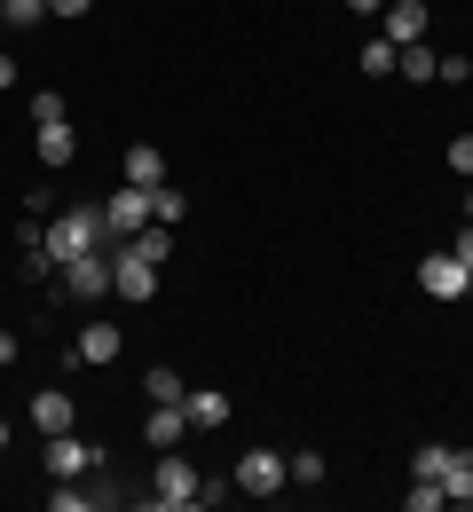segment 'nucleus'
Returning <instances> with one entry per match:
<instances>
[{
  "instance_id": "obj_11",
  "label": "nucleus",
  "mask_w": 473,
  "mask_h": 512,
  "mask_svg": "<svg viewBox=\"0 0 473 512\" xmlns=\"http://www.w3.org/2000/svg\"><path fill=\"white\" fill-rule=\"evenodd\" d=\"M182 418H190L198 434H221V426H229V394H213V386H190V394H182Z\"/></svg>"
},
{
  "instance_id": "obj_25",
  "label": "nucleus",
  "mask_w": 473,
  "mask_h": 512,
  "mask_svg": "<svg viewBox=\"0 0 473 512\" xmlns=\"http://www.w3.org/2000/svg\"><path fill=\"white\" fill-rule=\"evenodd\" d=\"M442 465H450V442H418V457H410L418 481H442Z\"/></svg>"
},
{
  "instance_id": "obj_14",
  "label": "nucleus",
  "mask_w": 473,
  "mask_h": 512,
  "mask_svg": "<svg viewBox=\"0 0 473 512\" xmlns=\"http://www.w3.org/2000/svg\"><path fill=\"white\" fill-rule=\"evenodd\" d=\"M71 363H119V323H87L79 347H71Z\"/></svg>"
},
{
  "instance_id": "obj_1",
  "label": "nucleus",
  "mask_w": 473,
  "mask_h": 512,
  "mask_svg": "<svg viewBox=\"0 0 473 512\" xmlns=\"http://www.w3.org/2000/svg\"><path fill=\"white\" fill-rule=\"evenodd\" d=\"M40 253L64 268V260H79V253H119V245H111V229H103V205H71V213H56V221H48Z\"/></svg>"
},
{
  "instance_id": "obj_18",
  "label": "nucleus",
  "mask_w": 473,
  "mask_h": 512,
  "mask_svg": "<svg viewBox=\"0 0 473 512\" xmlns=\"http://www.w3.org/2000/svg\"><path fill=\"white\" fill-rule=\"evenodd\" d=\"M284 465H292V481H300V489H316V481L332 473V465H324V449H284Z\"/></svg>"
},
{
  "instance_id": "obj_26",
  "label": "nucleus",
  "mask_w": 473,
  "mask_h": 512,
  "mask_svg": "<svg viewBox=\"0 0 473 512\" xmlns=\"http://www.w3.org/2000/svg\"><path fill=\"white\" fill-rule=\"evenodd\" d=\"M142 386H150V402H182V394H190V379H174V363H158Z\"/></svg>"
},
{
  "instance_id": "obj_35",
  "label": "nucleus",
  "mask_w": 473,
  "mask_h": 512,
  "mask_svg": "<svg viewBox=\"0 0 473 512\" xmlns=\"http://www.w3.org/2000/svg\"><path fill=\"white\" fill-rule=\"evenodd\" d=\"M466 221H473V190H466Z\"/></svg>"
},
{
  "instance_id": "obj_8",
  "label": "nucleus",
  "mask_w": 473,
  "mask_h": 512,
  "mask_svg": "<svg viewBox=\"0 0 473 512\" xmlns=\"http://www.w3.org/2000/svg\"><path fill=\"white\" fill-rule=\"evenodd\" d=\"M111 292H119V300H150V292H158V260H142V253L119 245V253H111Z\"/></svg>"
},
{
  "instance_id": "obj_21",
  "label": "nucleus",
  "mask_w": 473,
  "mask_h": 512,
  "mask_svg": "<svg viewBox=\"0 0 473 512\" xmlns=\"http://www.w3.org/2000/svg\"><path fill=\"white\" fill-rule=\"evenodd\" d=\"M0 24L32 32V24H48V0H0Z\"/></svg>"
},
{
  "instance_id": "obj_37",
  "label": "nucleus",
  "mask_w": 473,
  "mask_h": 512,
  "mask_svg": "<svg viewBox=\"0 0 473 512\" xmlns=\"http://www.w3.org/2000/svg\"><path fill=\"white\" fill-rule=\"evenodd\" d=\"M466 300H473V284H466Z\"/></svg>"
},
{
  "instance_id": "obj_5",
  "label": "nucleus",
  "mask_w": 473,
  "mask_h": 512,
  "mask_svg": "<svg viewBox=\"0 0 473 512\" xmlns=\"http://www.w3.org/2000/svg\"><path fill=\"white\" fill-rule=\"evenodd\" d=\"M103 229H111V245H127L135 229H150V190H135V182H119V190L103 197Z\"/></svg>"
},
{
  "instance_id": "obj_31",
  "label": "nucleus",
  "mask_w": 473,
  "mask_h": 512,
  "mask_svg": "<svg viewBox=\"0 0 473 512\" xmlns=\"http://www.w3.org/2000/svg\"><path fill=\"white\" fill-rule=\"evenodd\" d=\"M8 363H16V331H0V371H8Z\"/></svg>"
},
{
  "instance_id": "obj_33",
  "label": "nucleus",
  "mask_w": 473,
  "mask_h": 512,
  "mask_svg": "<svg viewBox=\"0 0 473 512\" xmlns=\"http://www.w3.org/2000/svg\"><path fill=\"white\" fill-rule=\"evenodd\" d=\"M0 87H16V56H0Z\"/></svg>"
},
{
  "instance_id": "obj_4",
  "label": "nucleus",
  "mask_w": 473,
  "mask_h": 512,
  "mask_svg": "<svg viewBox=\"0 0 473 512\" xmlns=\"http://www.w3.org/2000/svg\"><path fill=\"white\" fill-rule=\"evenodd\" d=\"M237 489H245V497H276V489H292L284 449H245V457H237Z\"/></svg>"
},
{
  "instance_id": "obj_34",
  "label": "nucleus",
  "mask_w": 473,
  "mask_h": 512,
  "mask_svg": "<svg viewBox=\"0 0 473 512\" xmlns=\"http://www.w3.org/2000/svg\"><path fill=\"white\" fill-rule=\"evenodd\" d=\"M0 449H8V418H0Z\"/></svg>"
},
{
  "instance_id": "obj_10",
  "label": "nucleus",
  "mask_w": 473,
  "mask_h": 512,
  "mask_svg": "<svg viewBox=\"0 0 473 512\" xmlns=\"http://www.w3.org/2000/svg\"><path fill=\"white\" fill-rule=\"evenodd\" d=\"M32 426H40V434H71V426H79V402H71L64 386H40V394H32Z\"/></svg>"
},
{
  "instance_id": "obj_22",
  "label": "nucleus",
  "mask_w": 473,
  "mask_h": 512,
  "mask_svg": "<svg viewBox=\"0 0 473 512\" xmlns=\"http://www.w3.org/2000/svg\"><path fill=\"white\" fill-rule=\"evenodd\" d=\"M395 71H403V79H418V87H426V79H434V48H426V40H410L403 56H395Z\"/></svg>"
},
{
  "instance_id": "obj_15",
  "label": "nucleus",
  "mask_w": 473,
  "mask_h": 512,
  "mask_svg": "<svg viewBox=\"0 0 473 512\" xmlns=\"http://www.w3.org/2000/svg\"><path fill=\"white\" fill-rule=\"evenodd\" d=\"M442 497H450V512L473 505V449H450V465H442Z\"/></svg>"
},
{
  "instance_id": "obj_7",
  "label": "nucleus",
  "mask_w": 473,
  "mask_h": 512,
  "mask_svg": "<svg viewBox=\"0 0 473 512\" xmlns=\"http://www.w3.org/2000/svg\"><path fill=\"white\" fill-rule=\"evenodd\" d=\"M418 284H426V300H466L473 268L458 253H426V268H418Z\"/></svg>"
},
{
  "instance_id": "obj_28",
  "label": "nucleus",
  "mask_w": 473,
  "mask_h": 512,
  "mask_svg": "<svg viewBox=\"0 0 473 512\" xmlns=\"http://www.w3.org/2000/svg\"><path fill=\"white\" fill-rule=\"evenodd\" d=\"M450 174H466V182H473V134H458V142H450Z\"/></svg>"
},
{
  "instance_id": "obj_3",
  "label": "nucleus",
  "mask_w": 473,
  "mask_h": 512,
  "mask_svg": "<svg viewBox=\"0 0 473 512\" xmlns=\"http://www.w3.org/2000/svg\"><path fill=\"white\" fill-rule=\"evenodd\" d=\"M48 481H79V473H111V449L103 442H71V434H48Z\"/></svg>"
},
{
  "instance_id": "obj_16",
  "label": "nucleus",
  "mask_w": 473,
  "mask_h": 512,
  "mask_svg": "<svg viewBox=\"0 0 473 512\" xmlns=\"http://www.w3.org/2000/svg\"><path fill=\"white\" fill-rule=\"evenodd\" d=\"M32 150H40V166H71V150H79V142H71L64 119H48V127H32Z\"/></svg>"
},
{
  "instance_id": "obj_9",
  "label": "nucleus",
  "mask_w": 473,
  "mask_h": 512,
  "mask_svg": "<svg viewBox=\"0 0 473 512\" xmlns=\"http://www.w3.org/2000/svg\"><path fill=\"white\" fill-rule=\"evenodd\" d=\"M379 40H395V48L426 40V0H387L379 8Z\"/></svg>"
},
{
  "instance_id": "obj_23",
  "label": "nucleus",
  "mask_w": 473,
  "mask_h": 512,
  "mask_svg": "<svg viewBox=\"0 0 473 512\" xmlns=\"http://www.w3.org/2000/svg\"><path fill=\"white\" fill-rule=\"evenodd\" d=\"M48 512H95V489H79V481H56V489H48Z\"/></svg>"
},
{
  "instance_id": "obj_2",
  "label": "nucleus",
  "mask_w": 473,
  "mask_h": 512,
  "mask_svg": "<svg viewBox=\"0 0 473 512\" xmlns=\"http://www.w3.org/2000/svg\"><path fill=\"white\" fill-rule=\"evenodd\" d=\"M198 465L182 457V449H166L158 457V473H150V512H198Z\"/></svg>"
},
{
  "instance_id": "obj_24",
  "label": "nucleus",
  "mask_w": 473,
  "mask_h": 512,
  "mask_svg": "<svg viewBox=\"0 0 473 512\" xmlns=\"http://www.w3.org/2000/svg\"><path fill=\"white\" fill-rule=\"evenodd\" d=\"M395 56H403L395 40H363V79H387V71H395Z\"/></svg>"
},
{
  "instance_id": "obj_27",
  "label": "nucleus",
  "mask_w": 473,
  "mask_h": 512,
  "mask_svg": "<svg viewBox=\"0 0 473 512\" xmlns=\"http://www.w3.org/2000/svg\"><path fill=\"white\" fill-rule=\"evenodd\" d=\"M48 119H64V95L48 87V95H32V127H48Z\"/></svg>"
},
{
  "instance_id": "obj_12",
  "label": "nucleus",
  "mask_w": 473,
  "mask_h": 512,
  "mask_svg": "<svg viewBox=\"0 0 473 512\" xmlns=\"http://www.w3.org/2000/svg\"><path fill=\"white\" fill-rule=\"evenodd\" d=\"M119 174H127V182H135V190H166V150H158V142H135V150H127V166H119Z\"/></svg>"
},
{
  "instance_id": "obj_29",
  "label": "nucleus",
  "mask_w": 473,
  "mask_h": 512,
  "mask_svg": "<svg viewBox=\"0 0 473 512\" xmlns=\"http://www.w3.org/2000/svg\"><path fill=\"white\" fill-rule=\"evenodd\" d=\"M95 0H48V16H87Z\"/></svg>"
},
{
  "instance_id": "obj_19",
  "label": "nucleus",
  "mask_w": 473,
  "mask_h": 512,
  "mask_svg": "<svg viewBox=\"0 0 473 512\" xmlns=\"http://www.w3.org/2000/svg\"><path fill=\"white\" fill-rule=\"evenodd\" d=\"M182 213H190V197L174 190V182H166V190H150V221H158V229H174Z\"/></svg>"
},
{
  "instance_id": "obj_36",
  "label": "nucleus",
  "mask_w": 473,
  "mask_h": 512,
  "mask_svg": "<svg viewBox=\"0 0 473 512\" xmlns=\"http://www.w3.org/2000/svg\"><path fill=\"white\" fill-rule=\"evenodd\" d=\"M466 79H473V56H466Z\"/></svg>"
},
{
  "instance_id": "obj_6",
  "label": "nucleus",
  "mask_w": 473,
  "mask_h": 512,
  "mask_svg": "<svg viewBox=\"0 0 473 512\" xmlns=\"http://www.w3.org/2000/svg\"><path fill=\"white\" fill-rule=\"evenodd\" d=\"M56 276H64V300H103V292H111V253H79V260H64Z\"/></svg>"
},
{
  "instance_id": "obj_32",
  "label": "nucleus",
  "mask_w": 473,
  "mask_h": 512,
  "mask_svg": "<svg viewBox=\"0 0 473 512\" xmlns=\"http://www.w3.org/2000/svg\"><path fill=\"white\" fill-rule=\"evenodd\" d=\"M347 8H355V16H379V8H387V0H347Z\"/></svg>"
},
{
  "instance_id": "obj_30",
  "label": "nucleus",
  "mask_w": 473,
  "mask_h": 512,
  "mask_svg": "<svg viewBox=\"0 0 473 512\" xmlns=\"http://www.w3.org/2000/svg\"><path fill=\"white\" fill-rule=\"evenodd\" d=\"M450 253H458V260H466V268H473V221H466V229H458V245H450Z\"/></svg>"
},
{
  "instance_id": "obj_13",
  "label": "nucleus",
  "mask_w": 473,
  "mask_h": 512,
  "mask_svg": "<svg viewBox=\"0 0 473 512\" xmlns=\"http://www.w3.org/2000/svg\"><path fill=\"white\" fill-rule=\"evenodd\" d=\"M182 434H190V418H182V402H150V418H142V442L174 449Z\"/></svg>"
},
{
  "instance_id": "obj_17",
  "label": "nucleus",
  "mask_w": 473,
  "mask_h": 512,
  "mask_svg": "<svg viewBox=\"0 0 473 512\" xmlns=\"http://www.w3.org/2000/svg\"><path fill=\"white\" fill-rule=\"evenodd\" d=\"M127 253H142V260H158V268H166V253H174V229H158V221H150V229H135V237H127Z\"/></svg>"
},
{
  "instance_id": "obj_20",
  "label": "nucleus",
  "mask_w": 473,
  "mask_h": 512,
  "mask_svg": "<svg viewBox=\"0 0 473 512\" xmlns=\"http://www.w3.org/2000/svg\"><path fill=\"white\" fill-rule=\"evenodd\" d=\"M403 512H450L442 481H418V473H410V497H403Z\"/></svg>"
}]
</instances>
